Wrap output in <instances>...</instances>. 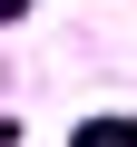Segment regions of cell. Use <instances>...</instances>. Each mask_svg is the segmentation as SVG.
I'll return each mask as SVG.
<instances>
[{
	"instance_id": "obj_1",
	"label": "cell",
	"mask_w": 137,
	"mask_h": 147,
	"mask_svg": "<svg viewBox=\"0 0 137 147\" xmlns=\"http://www.w3.org/2000/svg\"><path fill=\"white\" fill-rule=\"evenodd\" d=\"M79 147H137V118H88Z\"/></svg>"
},
{
	"instance_id": "obj_2",
	"label": "cell",
	"mask_w": 137,
	"mask_h": 147,
	"mask_svg": "<svg viewBox=\"0 0 137 147\" xmlns=\"http://www.w3.org/2000/svg\"><path fill=\"white\" fill-rule=\"evenodd\" d=\"M20 10H30V0H0V20H20Z\"/></svg>"
},
{
	"instance_id": "obj_3",
	"label": "cell",
	"mask_w": 137,
	"mask_h": 147,
	"mask_svg": "<svg viewBox=\"0 0 137 147\" xmlns=\"http://www.w3.org/2000/svg\"><path fill=\"white\" fill-rule=\"evenodd\" d=\"M0 147H20V127H10V118H0Z\"/></svg>"
}]
</instances>
